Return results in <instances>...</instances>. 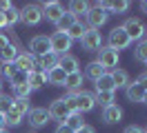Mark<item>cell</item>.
<instances>
[{
  "label": "cell",
  "instance_id": "cell-1",
  "mask_svg": "<svg viewBox=\"0 0 147 133\" xmlns=\"http://www.w3.org/2000/svg\"><path fill=\"white\" fill-rule=\"evenodd\" d=\"M107 11L96 2L94 7H89V11H87V16H85V20H87V29H100L105 22H107Z\"/></svg>",
  "mask_w": 147,
  "mask_h": 133
},
{
  "label": "cell",
  "instance_id": "cell-2",
  "mask_svg": "<svg viewBox=\"0 0 147 133\" xmlns=\"http://www.w3.org/2000/svg\"><path fill=\"white\" fill-rule=\"evenodd\" d=\"M18 13H20V22L27 25V27H36L42 20V9L38 7V5H25Z\"/></svg>",
  "mask_w": 147,
  "mask_h": 133
},
{
  "label": "cell",
  "instance_id": "cell-3",
  "mask_svg": "<svg viewBox=\"0 0 147 133\" xmlns=\"http://www.w3.org/2000/svg\"><path fill=\"white\" fill-rule=\"evenodd\" d=\"M49 42H51V51L56 55H65V53H69L71 49V40H69V35L63 33V31H56V33L49 35Z\"/></svg>",
  "mask_w": 147,
  "mask_h": 133
},
{
  "label": "cell",
  "instance_id": "cell-4",
  "mask_svg": "<svg viewBox=\"0 0 147 133\" xmlns=\"http://www.w3.org/2000/svg\"><path fill=\"white\" fill-rule=\"evenodd\" d=\"M98 64H100L102 69H118V51H114V49H109V47H100L98 49Z\"/></svg>",
  "mask_w": 147,
  "mask_h": 133
},
{
  "label": "cell",
  "instance_id": "cell-5",
  "mask_svg": "<svg viewBox=\"0 0 147 133\" xmlns=\"http://www.w3.org/2000/svg\"><path fill=\"white\" fill-rule=\"evenodd\" d=\"M129 44H131V40H129V35L125 33V29L123 27H116V29H111L109 31V49H114V51H120V49H127Z\"/></svg>",
  "mask_w": 147,
  "mask_h": 133
},
{
  "label": "cell",
  "instance_id": "cell-6",
  "mask_svg": "<svg viewBox=\"0 0 147 133\" xmlns=\"http://www.w3.org/2000/svg\"><path fill=\"white\" fill-rule=\"evenodd\" d=\"M51 51V42H49V38L47 35H34L31 38V42H29V53L31 55H45V53Z\"/></svg>",
  "mask_w": 147,
  "mask_h": 133
},
{
  "label": "cell",
  "instance_id": "cell-7",
  "mask_svg": "<svg viewBox=\"0 0 147 133\" xmlns=\"http://www.w3.org/2000/svg\"><path fill=\"white\" fill-rule=\"evenodd\" d=\"M47 111H49V118H51V120H58L60 124L67 120V115L71 113V111H69V106L65 104V100H63V98L54 100V102L49 104V109H47Z\"/></svg>",
  "mask_w": 147,
  "mask_h": 133
},
{
  "label": "cell",
  "instance_id": "cell-8",
  "mask_svg": "<svg viewBox=\"0 0 147 133\" xmlns=\"http://www.w3.org/2000/svg\"><path fill=\"white\" fill-rule=\"evenodd\" d=\"M74 100H76V111H78V113H87V111H92L94 106H96L94 96L87 93V91H76V93H74Z\"/></svg>",
  "mask_w": 147,
  "mask_h": 133
},
{
  "label": "cell",
  "instance_id": "cell-9",
  "mask_svg": "<svg viewBox=\"0 0 147 133\" xmlns=\"http://www.w3.org/2000/svg\"><path fill=\"white\" fill-rule=\"evenodd\" d=\"M123 29H125V33L129 35V40H140V38L147 33L145 25H143V22H140L138 18H129L127 22L123 25Z\"/></svg>",
  "mask_w": 147,
  "mask_h": 133
},
{
  "label": "cell",
  "instance_id": "cell-10",
  "mask_svg": "<svg viewBox=\"0 0 147 133\" xmlns=\"http://www.w3.org/2000/svg\"><path fill=\"white\" fill-rule=\"evenodd\" d=\"M80 42H83L85 51H98V49L102 47V38H100V33H98L96 29H87Z\"/></svg>",
  "mask_w": 147,
  "mask_h": 133
},
{
  "label": "cell",
  "instance_id": "cell-11",
  "mask_svg": "<svg viewBox=\"0 0 147 133\" xmlns=\"http://www.w3.org/2000/svg\"><path fill=\"white\" fill-rule=\"evenodd\" d=\"M40 9H42V18H47V20L54 22V25L63 18V13H65V9H63L60 2H45Z\"/></svg>",
  "mask_w": 147,
  "mask_h": 133
},
{
  "label": "cell",
  "instance_id": "cell-12",
  "mask_svg": "<svg viewBox=\"0 0 147 133\" xmlns=\"http://www.w3.org/2000/svg\"><path fill=\"white\" fill-rule=\"evenodd\" d=\"M16 69L18 71H25V73H34V71H38V62L36 58L31 55V53H18V58H16Z\"/></svg>",
  "mask_w": 147,
  "mask_h": 133
},
{
  "label": "cell",
  "instance_id": "cell-13",
  "mask_svg": "<svg viewBox=\"0 0 147 133\" xmlns=\"http://www.w3.org/2000/svg\"><path fill=\"white\" fill-rule=\"evenodd\" d=\"M51 118H49V111L47 109H29V124L34 126V129H40V126H45Z\"/></svg>",
  "mask_w": 147,
  "mask_h": 133
},
{
  "label": "cell",
  "instance_id": "cell-14",
  "mask_svg": "<svg viewBox=\"0 0 147 133\" xmlns=\"http://www.w3.org/2000/svg\"><path fill=\"white\" fill-rule=\"evenodd\" d=\"M58 67L69 76V73H76L78 69V58L76 55H71V53H65V55H58Z\"/></svg>",
  "mask_w": 147,
  "mask_h": 133
},
{
  "label": "cell",
  "instance_id": "cell-15",
  "mask_svg": "<svg viewBox=\"0 0 147 133\" xmlns=\"http://www.w3.org/2000/svg\"><path fill=\"white\" fill-rule=\"evenodd\" d=\"M120 118H123V109L118 104H109L102 109V122L116 124V122H120Z\"/></svg>",
  "mask_w": 147,
  "mask_h": 133
},
{
  "label": "cell",
  "instance_id": "cell-16",
  "mask_svg": "<svg viewBox=\"0 0 147 133\" xmlns=\"http://www.w3.org/2000/svg\"><path fill=\"white\" fill-rule=\"evenodd\" d=\"M36 62H38V71L47 73V71H51L54 67H58V55H56L54 51H49V53H45V55H40Z\"/></svg>",
  "mask_w": 147,
  "mask_h": 133
},
{
  "label": "cell",
  "instance_id": "cell-17",
  "mask_svg": "<svg viewBox=\"0 0 147 133\" xmlns=\"http://www.w3.org/2000/svg\"><path fill=\"white\" fill-rule=\"evenodd\" d=\"M143 98H145V89L140 87L138 82L127 84V100L129 102H143Z\"/></svg>",
  "mask_w": 147,
  "mask_h": 133
},
{
  "label": "cell",
  "instance_id": "cell-18",
  "mask_svg": "<svg viewBox=\"0 0 147 133\" xmlns=\"http://www.w3.org/2000/svg\"><path fill=\"white\" fill-rule=\"evenodd\" d=\"M65 78H67V73H65L60 67H54L51 71H47V82H49V84L63 87V84H65Z\"/></svg>",
  "mask_w": 147,
  "mask_h": 133
},
{
  "label": "cell",
  "instance_id": "cell-19",
  "mask_svg": "<svg viewBox=\"0 0 147 133\" xmlns=\"http://www.w3.org/2000/svg\"><path fill=\"white\" fill-rule=\"evenodd\" d=\"M80 84H83V73H80V71H76V73H69V76L65 78V84H63V87H65V89H69V91H74V93H76Z\"/></svg>",
  "mask_w": 147,
  "mask_h": 133
},
{
  "label": "cell",
  "instance_id": "cell-20",
  "mask_svg": "<svg viewBox=\"0 0 147 133\" xmlns=\"http://www.w3.org/2000/svg\"><path fill=\"white\" fill-rule=\"evenodd\" d=\"M16 58H18V49H16L13 44L5 47V49L0 51V64H13Z\"/></svg>",
  "mask_w": 147,
  "mask_h": 133
},
{
  "label": "cell",
  "instance_id": "cell-21",
  "mask_svg": "<svg viewBox=\"0 0 147 133\" xmlns=\"http://www.w3.org/2000/svg\"><path fill=\"white\" fill-rule=\"evenodd\" d=\"M42 84H47V73H42V71H34V73H29V89H31V91L40 89Z\"/></svg>",
  "mask_w": 147,
  "mask_h": 133
},
{
  "label": "cell",
  "instance_id": "cell-22",
  "mask_svg": "<svg viewBox=\"0 0 147 133\" xmlns=\"http://www.w3.org/2000/svg\"><path fill=\"white\" fill-rule=\"evenodd\" d=\"M109 76H111V80H114L116 89L127 87V84H129V76H127V71H123V69H114V71H109Z\"/></svg>",
  "mask_w": 147,
  "mask_h": 133
},
{
  "label": "cell",
  "instance_id": "cell-23",
  "mask_svg": "<svg viewBox=\"0 0 147 133\" xmlns=\"http://www.w3.org/2000/svg\"><path fill=\"white\" fill-rule=\"evenodd\" d=\"M96 91H116V84H114V80H111L109 71L96 80Z\"/></svg>",
  "mask_w": 147,
  "mask_h": 133
},
{
  "label": "cell",
  "instance_id": "cell-24",
  "mask_svg": "<svg viewBox=\"0 0 147 133\" xmlns=\"http://www.w3.org/2000/svg\"><path fill=\"white\" fill-rule=\"evenodd\" d=\"M87 11H89V5L85 2V0H74L71 5H69V13H71L76 20H78V16H87Z\"/></svg>",
  "mask_w": 147,
  "mask_h": 133
},
{
  "label": "cell",
  "instance_id": "cell-25",
  "mask_svg": "<svg viewBox=\"0 0 147 133\" xmlns=\"http://www.w3.org/2000/svg\"><path fill=\"white\" fill-rule=\"evenodd\" d=\"M105 73H107V71L102 69L98 62H89V64H87V69H85V76H87L89 80H94V82L100 78V76H105Z\"/></svg>",
  "mask_w": 147,
  "mask_h": 133
},
{
  "label": "cell",
  "instance_id": "cell-26",
  "mask_svg": "<svg viewBox=\"0 0 147 133\" xmlns=\"http://www.w3.org/2000/svg\"><path fill=\"white\" fill-rule=\"evenodd\" d=\"M85 31H87V27H85L80 20H76V22H74V27L69 29V31H67V35H69V40L74 42V40H83Z\"/></svg>",
  "mask_w": 147,
  "mask_h": 133
},
{
  "label": "cell",
  "instance_id": "cell-27",
  "mask_svg": "<svg viewBox=\"0 0 147 133\" xmlns=\"http://www.w3.org/2000/svg\"><path fill=\"white\" fill-rule=\"evenodd\" d=\"M63 124H67L71 131H78V129H80V126L85 124V122H83V113H78V111L69 113V115H67V120H65Z\"/></svg>",
  "mask_w": 147,
  "mask_h": 133
},
{
  "label": "cell",
  "instance_id": "cell-28",
  "mask_svg": "<svg viewBox=\"0 0 147 133\" xmlns=\"http://www.w3.org/2000/svg\"><path fill=\"white\" fill-rule=\"evenodd\" d=\"M74 22H76V18H74L71 13H69V11H65V13H63V18H60V20L56 22V27H58V31L67 33V31H69V29L74 27Z\"/></svg>",
  "mask_w": 147,
  "mask_h": 133
},
{
  "label": "cell",
  "instance_id": "cell-29",
  "mask_svg": "<svg viewBox=\"0 0 147 133\" xmlns=\"http://www.w3.org/2000/svg\"><path fill=\"white\" fill-rule=\"evenodd\" d=\"M94 100H96V102H100L102 109H105V106L114 104V91H96Z\"/></svg>",
  "mask_w": 147,
  "mask_h": 133
},
{
  "label": "cell",
  "instance_id": "cell-30",
  "mask_svg": "<svg viewBox=\"0 0 147 133\" xmlns=\"http://www.w3.org/2000/svg\"><path fill=\"white\" fill-rule=\"evenodd\" d=\"M2 16H5V25H7V27H9V25H16V22L20 20V13H18V9L13 7V5H11L7 11H2Z\"/></svg>",
  "mask_w": 147,
  "mask_h": 133
},
{
  "label": "cell",
  "instance_id": "cell-31",
  "mask_svg": "<svg viewBox=\"0 0 147 133\" xmlns=\"http://www.w3.org/2000/svg\"><path fill=\"white\" fill-rule=\"evenodd\" d=\"M11 106H13V98L7 96V93H0V113H2V115L9 113Z\"/></svg>",
  "mask_w": 147,
  "mask_h": 133
},
{
  "label": "cell",
  "instance_id": "cell-32",
  "mask_svg": "<svg viewBox=\"0 0 147 133\" xmlns=\"http://www.w3.org/2000/svg\"><path fill=\"white\" fill-rule=\"evenodd\" d=\"M22 118H25V115H20L18 111H13V109H11L9 113H5V122L9 124V126H18V124L22 122Z\"/></svg>",
  "mask_w": 147,
  "mask_h": 133
},
{
  "label": "cell",
  "instance_id": "cell-33",
  "mask_svg": "<svg viewBox=\"0 0 147 133\" xmlns=\"http://www.w3.org/2000/svg\"><path fill=\"white\" fill-rule=\"evenodd\" d=\"M11 89H13V100H27L29 93H31L29 84H22V87H11Z\"/></svg>",
  "mask_w": 147,
  "mask_h": 133
},
{
  "label": "cell",
  "instance_id": "cell-34",
  "mask_svg": "<svg viewBox=\"0 0 147 133\" xmlns=\"http://www.w3.org/2000/svg\"><path fill=\"white\" fill-rule=\"evenodd\" d=\"M22 84H29V73L16 71V76L11 78V87H22Z\"/></svg>",
  "mask_w": 147,
  "mask_h": 133
},
{
  "label": "cell",
  "instance_id": "cell-35",
  "mask_svg": "<svg viewBox=\"0 0 147 133\" xmlns=\"http://www.w3.org/2000/svg\"><path fill=\"white\" fill-rule=\"evenodd\" d=\"M13 111H18L20 115H27L29 113V100H13Z\"/></svg>",
  "mask_w": 147,
  "mask_h": 133
},
{
  "label": "cell",
  "instance_id": "cell-36",
  "mask_svg": "<svg viewBox=\"0 0 147 133\" xmlns=\"http://www.w3.org/2000/svg\"><path fill=\"white\" fill-rule=\"evenodd\" d=\"M136 60L147 62V40H140L136 47Z\"/></svg>",
  "mask_w": 147,
  "mask_h": 133
},
{
  "label": "cell",
  "instance_id": "cell-37",
  "mask_svg": "<svg viewBox=\"0 0 147 133\" xmlns=\"http://www.w3.org/2000/svg\"><path fill=\"white\" fill-rule=\"evenodd\" d=\"M2 71H5V76L11 80L13 76H16V71H18V69H16V64H2Z\"/></svg>",
  "mask_w": 147,
  "mask_h": 133
},
{
  "label": "cell",
  "instance_id": "cell-38",
  "mask_svg": "<svg viewBox=\"0 0 147 133\" xmlns=\"http://www.w3.org/2000/svg\"><path fill=\"white\" fill-rule=\"evenodd\" d=\"M123 133H145V129H143V126H136V124H131V126H127Z\"/></svg>",
  "mask_w": 147,
  "mask_h": 133
},
{
  "label": "cell",
  "instance_id": "cell-39",
  "mask_svg": "<svg viewBox=\"0 0 147 133\" xmlns=\"http://www.w3.org/2000/svg\"><path fill=\"white\" fill-rule=\"evenodd\" d=\"M74 133H96V131H94V126H89V124H83L78 131H74Z\"/></svg>",
  "mask_w": 147,
  "mask_h": 133
},
{
  "label": "cell",
  "instance_id": "cell-40",
  "mask_svg": "<svg viewBox=\"0 0 147 133\" xmlns=\"http://www.w3.org/2000/svg\"><path fill=\"white\" fill-rule=\"evenodd\" d=\"M136 82H138V84H140V87H143V89L147 91V73H143V76H138V80H136Z\"/></svg>",
  "mask_w": 147,
  "mask_h": 133
},
{
  "label": "cell",
  "instance_id": "cell-41",
  "mask_svg": "<svg viewBox=\"0 0 147 133\" xmlns=\"http://www.w3.org/2000/svg\"><path fill=\"white\" fill-rule=\"evenodd\" d=\"M9 38H7V35H2V33H0V51H2V49H5V47H9Z\"/></svg>",
  "mask_w": 147,
  "mask_h": 133
},
{
  "label": "cell",
  "instance_id": "cell-42",
  "mask_svg": "<svg viewBox=\"0 0 147 133\" xmlns=\"http://www.w3.org/2000/svg\"><path fill=\"white\" fill-rule=\"evenodd\" d=\"M56 133H74L67 124H58V129H56Z\"/></svg>",
  "mask_w": 147,
  "mask_h": 133
},
{
  "label": "cell",
  "instance_id": "cell-43",
  "mask_svg": "<svg viewBox=\"0 0 147 133\" xmlns=\"http://www.w3.org/2000/svg\"><path fill=\"white\" fill-rule=\"evenodd\" d=\"M5 126H7V122H5V115L0 113V131H5Z\"/></svg>",
  "mask_w": 147,
  "mask_h": 133
},
{
  "label": "cell",
  "instance_id": "cell-44",
  "mask_svg": "<svg viewBox=\"0 0 147 133\" xmlns=\"http://www.w3.org/2000/svg\"><path fill=\"white\" fill-rule=\"evenodd\" d=\"M2 27H7V25H5V16H2V11H0V29H2Z\"/></svg>",
  "mask_w": 147,
  "mask_h": 133
},
{
  "label": "cell",
  "instance_id": "cell-45",
  "mask_svg": "<svg viewBox=\"0 0 147 133\" xmlns=\"http://www.w3.org/2000/svg\"><path fill=\"white\" fill-rule=\"evenodd\" d=\"M143 9H145V11H147V0H145V2H143Z\"/></svg>",
  "mask_w": 147,
  "mask_h": 133
},
{
  "label": "cell",
  "instance_id": "cell-46",
  "mask_svg": "<svg viewBox=\"0 0 147 133\" xmlns=\"http://www.w3.org/2000/svg\"><path fill=\"white\" fill-rule=\"evenodd\" d=\"M143 102H145V104H147V91H145V98H143Z\"/></svg>",
  "mask_w": 147,
  "mask_h": 133
},
{
  "label": "cell",
  "instance_id": "cell-47",
  "mask_svg": "<svg viewBox=\"0 0 147 133\" xmlns=\"http://www.w3.org/2000/svg\"><path fill=\"white\" fill-rule=\"evenodd\" d=\"M0 93H2V82H0Z\"/></svg>",
  "mask_w": 147,
  "mask_h": 133
},
{
  "label": "cell",
  "instance_id": "cell-48",
  "mask_svg": "<svg viewBox=\"0 0 147 133\" xmlns=\"http://www.w3.org/2000/svg\"><path fill=\"white\" fill-rule=\"evenodd\" d=\"M0 133H7V131H0Z\"/></svg>",
  "mask_w": 147,
  "mask_h": 133
},
{
  "label": "cell",
  "instance_id": "cell-49",
  "mask_svg": "<svg viewBox=\"0 0 147 133\" xmlns=\"http://www.w3.org/2000/svg\"><path fill=\"white\" fill-rule=\"evenodd\" d=\"M145 133H147V126H145Z\"/></svg>",
  "mask_w": 147,
  "mask_h": 133
},
{
  "label": "cell",
  "instance_id": "cell-50",
  "mask_svg": "<svg viewBox=\"0 0 147 133\" xmlns=\"http://www.w3.org/2000/svg\"><path fill=\"white\" fill-rule=\"evenodd\" d=\"M145 64H147V62H145Z\"/></svg>",
  "mask_w": 147,
  "mask_h": 133
}]
</instances>
